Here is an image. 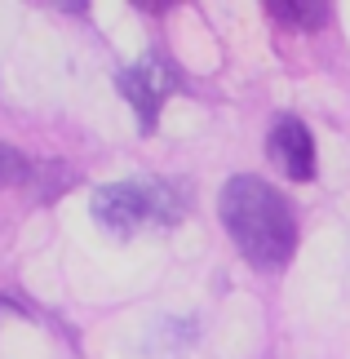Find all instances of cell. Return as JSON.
Masks as SVG:
<instances>
[{
  "mask_svg": "<svg viewBox=\"0 0 350 359\" xmlns=\"http://www.w3.org/2000/svg\"><path fill=\"white\" fill-rule=\"evenodd\" d=\"M32 173V164L22 160V151H13L9 142H0V187H13Z\"/></svg>",
  "mask_w": 350,
  "mask_h": 359,
  "instance_id": "5b68a950",
  "label": "cell"
},
{
  "mask_svg": "<svg viewBox=\"0 0 350 359\" xmlns=\"http://www.w3.org/2000/svg\"><path fill=\"white\" fill-rule=\"evenodd\" d=\"M266 151H271V160L292 177V182H311V173H315V137L297 116H279L271 124Z\"/></svg>",
  "mask_w": 350,
  "mask_h": 359,
  "instance_id": "277c9868",
  "label": "cell"
},
{
  "mask_svg": "<svg viewBox=\"0 0 350 359\" xmlns=\"http://www.w3.org/2000/svg\"><path fill=\"white\" fill-rule=\"evenodd\" d=\"M173 89H177V72L164 58H147V62L129 67V72H120V93L129 98V107L137 111V120H142L147 129L156 124L160 107Z\"/></svg>",
  "mask_w": 350,
  "mask_h": 359,
  "instance_id": "3957f363",
  "label": "cell"
},
{
  "mask_svg": "<svg viewBox=\"0 0 350 359\" xmlns=\"http://www.w3.org/2000/svg\"><path fill=\"white\" fill-rule=\"evenodd\" d=\"M93 222L107 226L111 236L129 240L137 231H169L182 222V196L173 182H160V177H147V182H111L93 191L89 204Z\"/></svg>",
  "mask_w": 350,
  "mask_h": 359,
  "instance_id": "7a4b0ae2",
  "label": "cell"
},
{
  "mask_svg": "<svg viewBox=\"0 0 350 359\" xmlns=\"http://www.w3.org/2000/svg\"><path fill=\"white\" fill-rule=\"evenodd\" d=\"M217 213H222V226L231 231L235 248L262 271H279L288 266L292 248H297V222H292L284 196L262 182V177H231L217 196Z\"/></svg>",
  "mask_w": 350,
  "mask_h": 359,
  "instance_id": "6da1fadb",
  "label": "cell"
},
{
  "mask_svg": "<svg viewBox=\"0 0 350 359\" xmlns=\"http://www.w3.org/2000/svg\"><path fill=\"white\" fill-rule=\"evenodd\" d=\"M275 9V18H284V22H302V27H315L319 18H324V5H271Z\"/></svg>",
  "mask_w": 350,
  "mask_h": 359,
  "instance_id": "8992f818",
  "label": "cell"
}]
</instances>
